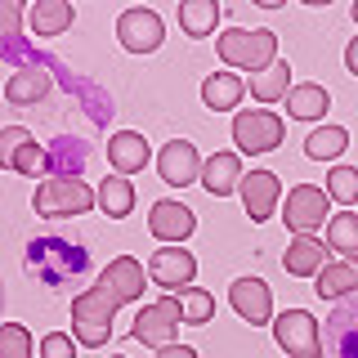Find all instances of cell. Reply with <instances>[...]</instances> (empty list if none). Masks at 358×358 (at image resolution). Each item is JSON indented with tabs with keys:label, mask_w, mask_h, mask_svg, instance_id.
<instances>
[{
	"label": "cell",
	"mask_w": 358,
	"mask_h": 358,
	"mask_svg": "<svg viewBox=\"0 0 358 358\" xmlns=\"http://www.w3.org/2000/svg\"><path fill=\"white\" fill-rule=\"evenodd\" d=\"M143 296V264L134 255H117L103 273H99L94 287H85L81 296L72 300V336L85 350H103L112 336V318L126 300Z\"/></svg>",
	"instance_id": "1"
},
{
	"label": "cell",
	"mask_w": 358,
	"mask_h": 358,
	"mask_svg": "<svg viewBox=\"0 0 358 358\" xmlns=\"http://www.w3.org/2000/svg\"><path fill=\"white\" fill-rule=\"evenodd\" d=\"M27 273L45 287H76L90 273V251L76 238H31L27 242Z\"/></svg>",
	"instance_id": "2"
},
{
	"label": "cell",
	"mask_w": 358,
	"mask_h": 358,
	"mask_svg": "<svg viewBox=\"0 0 358 358\" xmlns=\"http://www.w3.org/2000/svg\"><path fill=\"white\" fill-rule=\"evenodd\" d=\"M215 50H220V59L229 63V67L260 76V72H268V67L278 63V31H268V27H255V31L229 27V31L215 41Z\"/></svg>",
	"instance_id": "3"
},
{
	"label": "cell",
	"mask_w": 358,
	"mask_h": 358,
	"mask_svg": "<svg viewBox=\"0 0 358 358\" xmlns=\"http://www.w3.org/2000/svg\"><path fill=\"white\" fill-rule=\"evenodd\" d=\"M90 206H99V188H90L85 179H45L36 188L41 220H72V215H85Z\"/></svg>",
	"instance_id": "4"
},
{
	"label": "cell",
	"mask_w": 358,
	"mask_h": 358,
	"mask_svg": "<svg viewBox=\"0 0 358 358\" xmlns=\"http://www.w3.org/2000/svg\"><path fill=\"white\" fill-rule=\"evenodd\" d=\"M287 139V121L278 117V112L268 108H242L238 117H233V143H238L242 152H273L278 143Z\"/></svg>",
	"instance_id": "5"
},
{
	"label": "cell",
	"mask_w": 358,
	"mask_h": 358,
	"mask_svg": "<svg viewBox=\"0 0 358 358\" xmlns=\"http://www.w3.org/2000/svg\"><path fill=\"white\" fill-rule=\"evenodd\" d=\"M179 327H188V322H184V305H179L175 296H166V300H157V305H143L139 309L130 336H134V341H143V345H152V350H171Z\"/></svg>",
	"instance_id": "6"
},
{
	"label": "cell",
	"mask_w": 358,
	"mask_h": 358,
	"mask_svg": "<svg viewBox=\"0 0 358 358\" xmlns=\"http://www.w3.org/2000/svg\"><path fill=\"white\" fill-rule=\"evenodd\" d=\"M282 220L296 238H313V229H322V220H331V197L327 188H313V184H296L287 193Z\"/></svg>",
	"instance_id": "7"
},
{
	"label": "cell",
	"mask_w": 358,
	"mask_h": 358,
	"mask_svg": "<svg viewBox=\"0 0 358 358\" xmlns=\"http://www.w3.org/2000/svg\"><path fill=\"white\" fill-rule=\"evenodd\" d=\"M273 336H278V345H282L287 358H322V331H318V322H313L309 309L278 313Z\"/></svg>",
	"instance_id": "8"
},
{
	"label": "cell",
	"mask_w": 358,
	"mask_h": 358,
	"mask_svg": "<svg viewBox=\"0 0 358 358\" xmlns=\"http://www.w3.org/2000/svg\"><path fill=\"white\" fill-rule=\"evenodd\" d=\"M45 152L36 139H31L22 126H5L0 130V166H9V171H18V175H27V179H50V162H45Z\"/></svg>",
	"instance_id": "9"
},
{
	"label": "cell",
	"mask_w": 358,
	"mask_h": 358,
	"mask_svg": "<svg viewBox=\"0 0 358 358\" xmlns=\"http://www.w3.org/2000/svg\"><path fill=\"white\" fill-rule=\"evenodd\" d=\"M148 278L166 291H188L193 278H197V255L184 251V246H162L148 260Z\"/></svg>",
	"instance_id": "10"
},
{
	"label": "cell",
	"mask_w": 358,
	"mask_h": 358,
	"mask_svg": "<svg viewBox=\"0 0 358 358\" xmlns=\"http://www.w3.org/2000/svg\"><path fill=\"white\" fill-rule=\"evenodd\" d=\"M117 36L130 54H152L157 45L166 41V22H162L157 9H126V14L117 18Z\"/></svg>",
	"instance_id": "11"
},
{
	"label": "cell",
	"mask_w": 358,
	"mask_h": 358,
	"mask_svg": "<svg viewBox=\"0 0 358 358\" xmlns=\"http://www.w3.org/2000/svg\"><path fill=\"white\" fill-rule=\"evenodd\" d=\"M322 345L331 358H358V296L341 300L322 322Z\"/></svg>",
	"instance_id": "12"
},
{
	"label": "cell",
	"mask_w": 358,
	"mask_h": 358,
	"mask_svg": "<svg viewBox=\"0 0 358 358\" xmlns=\"http://www.w3.org/2000/svg\"><path fill=\"white\" fill-rule=\"evenodd\" d=\"M201 157L197 148L188 139H171L162 152H157V171H162L166 184H175V188H184V184H201Z\"/></svg>",
	"instance_id": "13"
},
{
	"label": "cell",
	"mask_w": 358,
	"mask_h": 358,
	"mask_svg": "<svg viewBox=\"0 0 358 358\" xmlns=\"http://www.w3.org/2000/svg\"><path fill=\"white\" fill-rule=\"evenodd\" d=\"M278 197H282V179H278L273 171H251L242 179V206H246V215H251L255 224L273 220Z\"/></svg>",
	"instance_id": "14"
},
{
	"label": "cell",
	"mask_w": 358,
	"mask_h": 358,
	"mask_svg": "<svg viewBox=\"0 0 358 358\" xmlns=\"http://www.w3.org/2000/svg\"><path fill=\"white\" fill-rule=\"evenodd\" d=\"M152 238H162L166 246H179L184 238H193L197 215L184 206V201H152V215H148Z\"/></svg>",
	"instance_id": "15"
},
{
	"label": "cell",
	"mask_w": 358,
	"mask_h": 358,
	"mask_svg": "<svg viewBox=\"0 0 358 358\" xmlns=\"http://www.w3.org/2000/svg\"><path fill=\"white\" fill-rule=\"evenodd\" d=\"M229 300H233V309H238V318L251 322V327H260V322L273 318V296H268V287L260 278H238V282L229 287Z\"/></svg>",
	"instance_id": "16"
},
{
	"label": "cell",
	"mask_w": 358,
	"mask_h": 358,
	"mask_svg": "<svg viewBox=\"0 0 358 358\" xmlns=\"http://www.w3.org/2000/svg\"><path fill=\"white\" fill-rule=\"evenodd\" d=\"M148 139H143L139 130H117L108 139V162L117 175H139L143 166H148Z\"/></svg>",
	"instance_id": "17"
},
{
	"label": "cell",
	"mask_w": 358,
	"mask_h": 358,
	"mask_svg": "<svg viewBox=\"0 0 358 358\" xmlns=\"http://www.w3.org/2000/svg\"><path fill=\"white\" fill-rule=\"evenodd\" d=\"M242 157L238 152H215L206 166H201V188L210 197H229V193H242Z\"/></svg>",
	"instance_id": "18"
},
{
	"label": "cell",
	"mask_w": 358,
	"mask_h": 358,
	"mask_svg": "<svg viewBox=\"0 0 358 358\" xmlns=\"http://www.w3.org/2000/svg\"><path fill=\"white\" fill-rule=\"evenodd\" d=\"M45 94H50V72H41L36 63L18 67V72L5 81V103L9 108H36Z\"/></svg>",
	"instance_id": "19"
},
{
	"label": "cell",
	"mask_w": 358,
	"mask_h": 358,
	"mask_svg": "<svg viewBox=\"0 0 358 358\" xmlns=\"http://www.w3.org/2000/svg\"><path fill=\"white\" fill-rule=\"evenodd\" d=\"M282 268L291 278H318L327 268V251H322L318 238H291L287 255H282Z\"/></svg>",
	"instance_id": "20"
},
{
	"label": "cell",
	"mask_w": 358,
	"mask_h": 358,
	"mask_svg": "<svg viewBox=\"0 0 358 358\" xmlns=\"http://www.w3.org/2000/svg\"><path fill=\"white\" fill-rule=\"evenodd\" d=\"M242 94H246V81L238 72H210L206 81H201V103H206L210 112H229V108H238L242 103Z\"/></svg>",
	"instance_id": "21"
},
{
	"label": "cell",
	"mask_w": 358,
	"mask_h": 358,
	"mask_svg": "<svg viewBox=\"0 0 358 358\" xmlns=\"http://www.w3.org/2000/svg\"><path fill=\"white\" fill-rule=\"evenodd\" d=\"M313 291H318L322 300H350V296H358V260L327 264L318 278H313Z\"/></svg>",
	"instance_id": "22"
},
{
	"label": "cell",
	"mask_w": 358,
	"mask_h": 358,
	"mask_svg": "<svg viewBox=\"0 0 358 358\" xmlns=\"http://www.w3.org/2000/svg\"><path fill=\"white\" fill-rule=\"evenodd\" d=\"M76 9L67 5V0H36V5L27 9V22L36 36H63L67 27H72Z\"/></svg>",
	"instance_id": "23"
},
{
	"label": "cell",
	"mask_w": 358,
	"mask_h": 358,
	"mask_svg": "<svg viewBox=\"0 0 358 358\" xmlns=\"http://www.w3.org/2000/svg\"><path fill=\"white\" fill-rule=\"evenodd\" d=\"M45 162H50V179H76L90 162V148L81 139H54Z\"/></svg>",
	"instance_id": "24"
},
{
	"label": "cell",
	"mask_w": 358,
	"mask_h": 358,
	"mask_svg": "<svg viewBox=\"0 0 358 358\" xmlns=\"http://www.w3.org/2000/svg\"><path fill=\"white\" fill-rule=\"evenodd\" d=\"M282 103H287V112L296 121H318L322 112L331 108V94L318 81H305V85H291V94L282 99Z\"/></svg>",
	"instance_id": "25"
},
{
	"label": "cell",
	"mask_w": 358,
	"mask_h": 358,
	"mask_svg": "<svg viewBox=\"0 0 358 358\" xmlns=\"http://www.w3.org/2000/svg\"><path fill=\"white\" fill-rule=\"evenodd\" d=\"M99 206H103V215L108 220H126L130 210H134V184L126 175H112L99 184Z\"/></svg>",
	"instance_id": "26"
},
{
	"label": "cell",
	"mask_w": 358,
	"mask_h": 358,
	"mask_svg": "<svg viewBox=\"0 0 358 358\" xmlns=\"http://www.w3.org/2000/svg\"><path fill=\"white\" fill-rule=\"evenodd\" d=\"M327 251H341L345 260H358V210H341L327 220Z\"/></svg>",
	"instance_id": "27"
},
{
	"label": "cell",
	"mask_w": 358,
	"mask_h": 358,
	"mask_svg": "<svg viewBox=\"0 0 358 358\" xmlns=\"http://www.w3.org/2000/svg\"><path fill=\"white\" fill-rule=\"evenodd\" d=\"M215 22H220L215 0H184V5H179V27H184V36H210Z\"/></svg>",
	"instance_id": "28"
},
{
	"label": "cell",
	"mask_w": 358,
	"mask_h": 358,
	"mask_svg": "<svg viewBox=\"0 0 358 358\" xmlns=\"http://www.w3.org/2000/svg\"><path fill=\"white\" fill-rule=\"evenodd\" d=\"M251 94L260 99V103H278V99H287V94H291V63L278 59L268 72L251 76Z\"/></svg>",
	"instance_id": "29"
},
{
	"label": "cell",
	"mask_w": 358,
	"mask_h": 358,
	"mask_svg": "<svg viewBox=\"0 0 358 358\" xmlns=\"http://www.w3.org/2000/svg\"><path fill=\"white\" fill-rule=\"evenodd\" d=\"M345 148H350V134H345L341 126H322V130H313L305 139V152L313 157V162H336Z\"/></svg>",
	"instance_id": "30"
},
{
	"label": "cell",
	"mask_w": 358,
	"mask_h": 358,
	"mask_svg": "<svg viewBox=\"0 0 358 358\" xmlns=\"http://www.w3.org/2000/svg\"><path fill=\"white\" fill-rule=\"evenodd\" d=\"M179 305H184V322H188V327H206L210 313H215V296L201 291V287H188V291H179Z\"/></svg>",
	"instance_id": "31"
},
{
	"label": "cell",
	"mask_w": 358,
	"mask_h": 358,
	"mask_svg": "<svg viewBox=\"0 0 358 358\" xmlns=\"http://www.w3.org/2000/svg\"><path fill=\"white\" fill-rule=\"evenodd\" d=\"M327 197L358 210V171L354 166H336V171L327 175Z\"/></svg>",
	"instance_id": "32"
},
{
	"label": "cell",
	"mask_w": 358,
	"mask_h": 358,
	"mask_svg": "<svg viewBox=\"0 0 358 358\" xmlns=\"http://www.w3.org/2000/svg\"><path fill=\"white\" fill-rule=\"evenodd\" d=\"M0 358H31V336L22 322H5L0 327Z\"/></svg>",
	"instance_id": "33"
},
{
	"label": "cell",
	"mask_w": 358,
	"mask_h": 358,
	"mask_svg": "<svg viewBox=\"0 0 358 358\" xmlns=\"http://www.w3.org/2000/svg\"><path fill=\"white\" fill-rule=\"evenodd\" d=\"M41 358H76L72 336H67V331H50V336L41 341Z\"/></svg>",
	"instance_id": "34"
},
{
	"label": "cell",
	"mask_w": 358,
	"mask_h": 358,
	"mask_svg": "<svg viewBox=\"0 0 358 358\" xmlns=\"http://www.w3.org/2000/svg\"><path fill=\"white\" fill-rule=\"evenodd\" d=\"M18 22H22V5L18 0H0V36L18 41Z\"/></svg>",
	"instance_id": "35"
},
{
	"label": "cell",
	"mask_w": 358,
	"mask_h": 358,
	"mask_svg": "<svg viewBox=\"0 0 358 358\" xmlns=\"http://www.w3.org/2000/svg\"><path fill=\"white\" fill-rule=\"evenodd\" d=\"M157 358H197L193 345H171V350H157Z\"/></svg>",
	"instance_id": "36"
},
{
	"label": "cell",
	"mask_w": 358,
	"mask_h": 358,
	"mask_svg": "<svg viewBox=\"0 0 358 358\" xmlns=\"http://www.w3.org/2000/svg\"><path fill=\"white\" fill-rule=\"evenodd\" d=\"M345 67H350V76H358V36L350 41V50H345Z\"/></svg>",
	"instance_id": "37"
},
{
	"label": "cell",
	"mask_w": 358,
	"mask_h": 358,
	"mask_svg": "<svg viewBox=\"0 0 358 358\" xmlns=\"http://www.w3.org/2000/svg\"><path fill=\"white\" fill-rule=\"evenodd\" d=\"M354 22H358V0H354Z\"/></svg>",
	"instance_id": "38"
}]
</instances>
